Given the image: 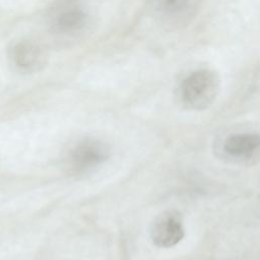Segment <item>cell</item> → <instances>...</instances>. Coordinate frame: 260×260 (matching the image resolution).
Listing matches in <instances>:
<instances>
[{
	"label": "cell",
	"instance_id": "6da1fadb",
	"mask_svg": "<svg viewBox=\"0 0 260 260\" xmlns=\"http://www.w3.org/2000/svg\"><path fill=\"white\" fill-rule=\"evenodd\" d=\"M219 84V76L215 71L206 68L194 70L186 75L179 84V102L188 110H205L215 101Z\"/></svg>",
	"mask_w": 260,
	"mask_h": 260
},
{
	"label": "cell",
	"instance_id": "7a4b0ae2",
	"mask_svg": "<svg viewBox=\"0 0 260 260\" xmlns=\"http://www.w3.org/2000/svg\"><path fill=\"white\" fill-rule=\"evenodd\" d=\"M109 157L108 146L99 140L85 139L74 145L68 154V168L73 173H83L103 164Z\"/></svg>",
	"mask_w": 260,
	"mask_h": 260
},
{
	"label": "cell",
	"instance_id": "3957f363",
	"mask_svg": "<svg viewBox=\"0 0 260 260\" xmlns=\"http://www.w3.org/2000/svg\"><path fill=\"white\" fill-rule=\"evenodd\" d=\"M185 235L184 223L179 212L167 210L153 221L150 237L153 244L160 248H171L179 244Z\"/></svg>",
	"mask_w": 260,
	"mask_h": 260
},
{
	"label": "cell",
	"instance_id": "277c9868",
	"mask_svg": "<svg viewBox=\"0 0 260 260\" xmlns=\"http://www.w3.org/2000/svg\"><path fill=\"white\" fill-rule=\"evenodd\" d=\"M221 152L230 160L244 162L260 154V134L241 132L228 135L221 143Z\"/></svg>",
	"mask_w": 260,
	"mask_h": 260
},
{
	"label": "cell",
	"instance_id": "5b68a950",
	"mask_svg": "<svg viewBox=\"0 0 260 260\" xmlns=\"http://www.w3.org/2000/svg\"><path fill=\"white\" fill-rule=\"evenodd\" d=\"M11 64L21 72H35L45 66L46 54L41 46L31 41H19L9 50Z\"/></svg>",
	"mask_w": 260,
	"mask_h": 260
},
{
	"label": "cell",
	"instance_id": "8992f818",
	"mask_svg": "<svg viewBox=\"0 0 260 260\" xmlns=\"http://www.w3.org/2000/svg\"><path fill=\"white\" fill-rule=\"evenodd\" d=\"M196 0H153V8L160 20L170 25L188 22L193 16Z\"/></svg>",
	"mask_w": 260,
	"mask_h": 260
},
{
	"label": "cell",
	"instance_id": "52a82bcc",
	"mask_svg": "<svg viewBox=\"0 0 260 260\" xmlns=\"http://www.w3.org/2000/svg\"><path fill=\"white\" fill-rule=\"evenodd\" d=\"M86 16L77 7H65L56 13L53 18V27L56 31L70 34L80 30L85 24Z\"/></svg>",
	"mask_w": 260,
	"mask_h": 260
}]
</instances>
